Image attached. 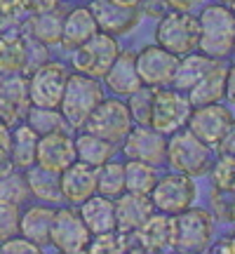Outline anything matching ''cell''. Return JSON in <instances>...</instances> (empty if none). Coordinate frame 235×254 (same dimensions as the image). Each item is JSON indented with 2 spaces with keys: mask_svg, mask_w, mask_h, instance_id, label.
<instances>
[{
  "mask_svg": "<svg viewBox=\"0 0 235 254\" xmlns=\"http://www.w3.org/2000/svg\"><path fill=\"white\" fill-rule=\"evenodd\" d=\"M55 207L52 205H33L19 217V233L28 238L38 247L50 245V228H52Z\"/></svg>",
  "mask_w": 235,
  "mask_h": 254,
  "instance_id": "d4e9b609",
  "label": "cell"
},
{
  "mask_svg": "<svg viewBox=\"0 0 235 254\" xmlns=\"http://www.w3.org/2000/svg\"><path fill=\"white\" fill-rule=\"evenodd\" d=\"M73 66L75 71L85 73V75H92V78H104V73L109 71V66L116 62L118 52V40L116 36H109L104 31H97L90 40H85L80 47L73 50Z\"/></svg>",
  "mask_w": 235,
  "mask_h": 254,
  "instance_id": "30bf717a",
  "label": "cell"
},
{
  "mask_svg": "<svg viewBox=\"0 0 235 254\" xmlns=\"http://www.w3.org/2000/svg\"><path fill=\"white\" fill-rule=\"evenodd\" d=\"M214 238V217L207 209L190 205L174 214V243L172 250L179 252H205Z\"/></svg>",
  "mask_w": 235,
  "mask_h": 254,
  "instance_id": "5b68a950",
  "label": "cell"
},
{
  "mask_svg": "<svg viewBox=\"0 0 235 254\" xmlns=\"http://www.w3.org/2000/svg\"><path fill=\"white\" fill-rule=\"evenodd\" d=\"M153 87H146L141 85L136 92L129 94L127 99V109H129V116L134 120V125H151V111H153Z\"/></svg>",
  "mask_w": 235,
  "mask_h": 254,
  "instance_id": "d590c367",
  "label": "cell"
},
{
  "mask_svg": "<svg viewBox=\"0 0 235 254\" xmlns=\"http://www.w3.org/2000/svg\"><path fill=\"white\" fill-rule=\"evenodd\" d=\"M97 193L106 198H118L120 193H125V163L111 158L97 167Z\"/></svg>",
  "mask_w": 235,
  "mask_h": 254,
  "instance_id": "836d02e7",
  "label": "cell"
},
{
  "mask_svg": "<svg viewBox=\"0 0 235 254\" xmlns=\"http://www.w3.org/2000/svg\"><path fill=\"white\" fill-rule=\"evenodd\" d=\"M209 177H212V189L219 193H228L235 184V155L221 153L214 165H209Z\"/></svg>",
  "mask_w": 235,
  "mask_h": 254,
  "instance_id": "8d00e7d4",
  "label": "cell"
},
{
  "mask_svg": "<svg viewBox=\"0 0 235 254\" xmlns=\"http://www.w3.org/2000/svg\"><path fill=\"white\" fill-rule=\"evenodd\" d=\"M170 9H190L193 5H198V0H167Z\"/></svg>",
  "mask_w": 235,
  "mask_h": 254,
  "instance_id": "7dc6e473",
  "label": "cell"
},
{
  "mask_svg": "<svg viewBox=\"0 0 235 254\" xmlns=\"http://www.w3.org/2000/svg\"><path fill=\"white\" fill-rule=\"evenodd\" d=\"M195 195H198V186L193 182V177L183 172H174V170L165 177H158L155 186L148 193L155 212H165L172 217L188 209Z\"/></svg>",
  "mask_w": 235,
  "mask_h": 254,
  "instance_id": "52a82bcc",
  "label": "cell"
},
{
  "mask_svg": "<svg viewBox=\"0 0 235 254\" xmlns=\"http://www.w3.org/2000/svg\"><path fill=\"white\" fill-rule=\"evenodd\" d=\"M26 71V36L19 31H0V73Z\"/></svg>",
  "mask_w": 235,
  "mask_h": 254,
  "instance_id": "f1b7e54d",
  "label": "cell"
},
{
  "mask_svg": "<svg viewBox=\"0 0 235 254\" xmlns=\"http://www.w3.org/2000/svg\"><path fill=\"white\" fill-rule=\"evenodd\" d=\"M104 85L109 87L116 97H129L132 92L141 87L136 64L132 52H118L116 62L109 66V71L104 73Z\"/></svg>",
  "mask_w": 235,
  "mask_h": 254,
  "instance_id": "603a6c76",
  "label": "cell"
},
{
  "mask_svg": "<svg viewBox=\"0 0 235 254\" xmlns=\"http://www.w3.org/2000/svg\"><path fill=\"white\" fill-rule=\"evenodd\" d=\"M19 217H21V209L17 202L0 200V243L19 233Z\"/></svg>",
  "mask_w": 235,
  "mask_h": 254,
  "instance_id": "f35d334b",
  "label": "cell"
},
{
  "mask_svg": "<svg viewBox=\"0 0 235 254\" xmlns=\"http://www.w3.org/2000/svg\"><path fill=\"white\" fill-rule=\"evenodd\" d=\"M9 136H12V127L5 120H0V158L9 155Z\"/></svg>",
  "mask_w": 235,
  "mask_h": 254,
  "instance_id": "7bdbcfd3",
  "label": "cell"
},
{
  "mask_svg": "<svg viewBox=\"0 0 235 254\" xmlns=\"http://www.w3.org/2000/svg\"><path fill=\"white\" fill-rule=\"evenodd\" d=\"M132 125H134V120L129 116L127 101L118 99V97H111V99L104 97L97 104V109L90 113V118L85 120L82 129L101 136V139H106L113 146H118V144H122V139L132 129Z\"/></svg>",
  "mask_w": 235,
  "mask_h": 254,
  "instance_id": "8992f818",
  "label": "cell"
},
{
  "mask_svg": "<svg viewBox=\"0 0 235 254\" xmlns=\"http://www.w3.org/2000/svg\"><path fill=\"white\" fill-rule=\"evenodd\" d=\"M113 202H116V228L122 233H134L136 228L155 212L153 202L146 193L125 190L118 198H113Z\"/></svg>",
  "mask_w": 235,
  "mask_h": 254,
  "instance_id": "d6986e66",
  "label": "cell"
},
{
  "mask_svg": "<svg viewBox=\"0 0 235 254\" xmlns=\"http://www.w3.org/2000/svg\"><path fill=\"white\" fill-rule=\"evenodd\" d=\"M165 148H167L165 134H160L151 125H132V129L122 139V153L129 160L160 165L165 163Z\"/></svg>",
  "mask_w": 235,
  "mask_h": 254,
  "instance_id": "9a60e30c",
  "label": "cell"
},
{
  "mask_svg": "<svg viewBox=\"0 0 235 254\" xmlns=\"http://www.w3.org/2000/svg\"><path fill=\"white\" fill-rule=\"evenodd\" d=\"M85 2H92V0H85Z\"/></svg>",
  "mask_w": 235,
  "mask_h": 254,
  "instance_id": "db71d44e",
  "label": "cell"
},
{
  "mask_svg": "<svg viewBox=\"0 0 235 254\" xmlns=\"http://www.w3.org/2000/svg\"><path fill=\"white\" fill-rule=\"evenodd\" d=\"M219 2H226V5H228V2H231V0H219Z\"/></svg>",
  "mask_w": 235,
  "mask_h": 254,
  "instance_id": "f5cc1de1",
  "label": "cell"
},
{
  "mask_svg": "<svg viewBox=\"0 0 235 254\" xmlns=\"http://www.w3.org/2000/svg\"><path fill=\"white\" fill-rule=\"evenodd\" d=\"M28 12V0H0V17L12 19Z\"/></svg>",
  "mask_w": 235,
  "mask_h": 254,
  "instance_id": "b9f144b4",
  "label": "cell"
},
{
  "mask_svg": "<svg viewBox=\"0 0 235 254\" xmlns=\"http://www.w3.org/2000/svg\"><path fill=\"white\" fill-rule=\"evenodd\" d=\"M113 2H118V5H125V7H136V2H139V0H113Z\"/></svg>",
  "mask_w": 235,
  "mask_h": 254,
  "instance_id": "681fc988",
  "label": "cell"
},
{
  "mask_svg": "<svg viewBox=\"0 0 235 254\" xmlns=\"http://www.w3.org/2000/svg\"><path fill=\"white\" fill-rule=\"evenodd\" d=\"M28 198V184L24 170H19L17 165L7 158H0V200H9L21 205Z\"/></svg>",
  "mask_w": 235,
  "mask_h": 254,
  "instance_id": "1f68e13d",
  "label": "cell"
},
{
  "mask_svg": "<svg viewBox=\"0 0 235 254\" xmlns=\"http://www.w3.org/2000/svg\"><path fill=\"white\" fill-rule=\"evenodd\" d=\"M63 14L59 7L43 9V12H33L28 19V36L40 40L43 45H57L61 40V26H63Z\"/></svg>",
  "mask_w": 235,
  "mask_h": 254,
  "instance_id": "83f0119b",
  "label": "cell"
},
{
  "mask_svg": "<svg viewBox=\"0 0 235 254\" xmlns=\"http://www.w3.org/2000/svg\"><path fill=\"white\" fill-rule=\"evenodd\" d=\"M226 219H228V221H233V224H235V200H233V198L228 200V209H226Z\"/></svg>",
  "mask_w": 235,
  "mask_h": 254,
  "instance_id": "c3c4849f",
  "label": "cell"
},
{
  "mask_svg": "<svg viewBox=\"0 0 235 254\" xmlns=\"http://www.w3.org/2000/svg\"><path fill=\"white\" fill-rule=\"evenodd\" d=\"M190 101L179 90L158 87L153 94V111H151V127L160 134L170 136L172 132L186 127V120L190 116Z\"/></svg>",
  "mask_w": 235,
  "mask_h": 254,
  "instance_id": "9c48e42d",
  "label": "cell"
},
{
  "mask_svg": "<svg viewBox=\"0 0 235 254\" xmlns=\"http://www.w3.org/2000/svg\"><path fill=\"white\" fill-rule=\"evenodd\" d=\"M26 174V184H28V195L38 198L45 205H57L61 202V190H59V174L43 170L38 165H31L24 170Z\"/></svg>",
  "mask_w": 235,
  "mask_h": 254,
  "instance_id": "f546056e",
  "label": "cell"
},
{
  "mask_svg": "<svg viewBox=\"0 0 235 254\" xmlns=\"http://www.w3.org/2000/svg\"><path fill=\"white\" fill-rule=\"evenodd\" d=\"M186 97H188L190 106H205V104L224 101V97H226V66L219 64L217 59L214 66L186 92Z\"/></svg>",
  "mask_w": 235,
  "mask_h": 254,
  "instance_id": "cb8c5ba5",
  "label": "cell"
},
{
  "mask_svg": "<svg viewBox=\"0 0 235 254\" xmlns=\"http://www.w3.org/2000/svg\"><path fill=\"white\" fill-rule=\"evenodd\" d=\"M228 195H231V198H233V200H235V184H233V189L228 190Z\"/></svg>",
  "mask_w": 235,
  "mask_h": 254,
  "instance_id": "f907efd6",
  "label": "cell"
},
{
  "mask_svg": "<svg viewBox=\"0 0 235 254\" xmlns=\"http://www.w3.org/2000/svg\"><path fill=\"white\" fill-rule=\"evenodd\" d=\"M214 250H219V252H235V236H224L214 245Z\"/></svg>",
  "mask_w": 235,
  "mask_h": 254,
  "instance_id": "bcb514c9",
  "label": "cell"
},
{
  "mask_svg": "<svg viewBox=\"0 0 235 254\" xmlns=\"http://www.w3.org/2000/svg\"><path fill=\"white\" fill-rule=\"evenodd\" d=\"M132 236H134V240L139 243V247L146 250V252H165V250H172L174 217L172 214H165V212H158V214L153 212Z\"/></svg>",
  "mask_w": 235,
  "mask_h": 254,
  "instance_id": "ffe728a7",
  "label": "cell"
},
{
  "mask_svg": "<svg viewBox=\"0 0 235 254\" xmlns=\"http://www.w3.org/2000/svg\"><path fill=\"white\" fill-rule=\"evenodd\" d=\"M59 190L63 202L78 207L80 202L97 193V170L75 160L63 172H59Z\"/></svg>",
  "mask_w": 235,
  "mask_h": 254,
  "instance_id": "ac0fdd59",
  "label": "cell"
},
{
  "mask_svg": "<svg viewBox=\"0 0 235 254\" xmlns=\"http://www.w3.org/2000/svg\"><path fill=\"white\" fill-rule=\"evenodd\" d=\"M66 78L68 71L66 66L59 62H43L38 68L31 71V78L26 80L28 85V101L33 106H50V109H59L63 87H66Z\"/></svg>",
  "mask_w": 235,
  "mask_h": 254,
  "instance_id": "8fae6325",
  "label": "cell"
},
{
  "mask_svg": "<svg viewBox=\"0 0 235 254\" xmlns=\"http://www.w3.org/2000/svg\"><path fill=\"white\" fill-rule=\"evenodd\" d=\"M87 5L92 9L94 21H97V28L109 36H125L141 21V12L136 7H125L113 0H92Z\"/></svg>",
  "mask_w": 235,
  "mask_h": 254,
  "instance_id": "2e32d148",
  "label": "cell"
},
{
  "mask_svg": "<svg viewBox=\"0 0 235 254\" xmlns=\"http://www.w3.org/2000/svg\"><path fill=\"white\" fill-rule=\"evenodd\" d=\"M228 7H231V9L235 12V0H231V2H228Z\"/></svg>",
  "mask_w": 235,
  "mask_h": 254,
  "instance_id": "816d5d0a",
  "label": "cell"
},
{
  "mask_svg": "<svg viewBox=\"0 0 235 254\" xmlns=\"http://www.w3.org/2000/svg\"><path fill=\"white\" fill-rule=\"evenodd\" d=\"M31 106L28 85L24 73H0V120L9 127L24 120V113Z\"/></svg>",
  "mask_w": 235,
  "mask_h": 254,
  "instance_id": "e0dca14e",
  "label": "cell"
},
{
  "mask_svg": "<svg viewBox=\"0 0 235 254\" xmlns=\"http://www.w3.org/2000/svg\"><path fill=\"white\" fill-rule=\"evenodd\" d=\"M101 99H104V85L99 82V78L75 71L68 73V78H66L59 111L71 129H82L85 120L90 118V113L97 109Z\"/></svg>",
  "mask_w": 235,
  "mask_h": 254,
  "instance_id": "7a4b0ae2",
  "label": "cell"
},
{
  "mask_svg": "<svg viewBox=\"0 0 235 254\" xmlns=\"http://www.w3.org/2000/svg\"><path fill=\"white\" fill-rule=\"evenodd\" d=\"M224 99H228V104L235 106V64L226 68V97Z\"/></svg>",
  "mask_w": 235,
  "mask_h": 254,
  "instance_id": "ee69618b",
  "label": "cell"
},
{
  "mask_svg": "<svg viewBox=\"0 0 235 254\" xmlns=\"http://www.w3.org/2000/svg\"><path fill=\"white\" fill-rule=\"evenodd\" d=\"M73 141H75V160L90 165L94 170L99 165H104L106 160H111L113 153H116V146L111 141L92 134V132H85V129H80V134L75 136Z\"/></svg>",
  "mask_w": 235,
  "mask_h": 254,
  "instance_id": "4dcf8cb0",
  "label": "cell"
},
{
  "mask_svg": "<svg viewBox=\"0 0 235 254\" xmlns=\"http://www.w3.org/2000/svg\"><path fill=\"white\" fill-rule=\"evenodd\" d=\"M200 26L198 17H193L188 9H167L163 17H158L155 26V43L167 52L183 57L198 50Z\"/></svg>",
  "mask_w": 235,
  "mask_h": 254,
  "instance_id": "277c9868",
  "label": "cell"
},
{
  "mask_svg": "<svg viewBox=\"0 0 235 254\" xmlns=\"http://www.w3.org/2000/svg\"><path fill=\"white\" fill-rule=\"evenodd\" d=\"M158 170L155 165L144 163V160H129L127 158L125 163V190H132V193H151V189L158 182Z\"/></svg>",
  "mask_w": 235,
  "mask_h": 254,
  "instance_id": "d6a6232c",
  "label": "cell"
},
{
  "mask_svg": "<svg viewBox=\"0 0 235 254\" xmlns=\"http://www.w3.org/2000/svg\"><path fill=\"white\" fill-rule=\"evenodd\" d=\"M132 243V233H122V231H109L101 236H92L87 250L90 252H122Z\"/></svg>",
  "mask_w": 235,
  "mask_h": 254,
  "instance_id": "74e56055",
  "label": "cell"
},
{
  "mask_svg": "<svg viewBox=\"0 0 235 254\" xmlns=\"http://www.w3.org/2000/svg\"><path fill=\"white\" fill-rule=\"evenodd\" d=\"M198 50L212 59L233 55L235 47V12L226 2H212L198 14Z\"/></svg>",
  "mask_w": 235,
  "mask_h": 254,
  "instance_id": "6da1fadb",
  "label": "cell"
},
{
  "mask_svg": "<svg viewBox=\"0 0 235 254\" xmlns=\"http://www.w3.org/2000/svg\"><path fill=\"white\" fill-rule=\"evenodd\" d=\"M233 52H235V47H233Z\"/></svg>",
  "mask_w": 235,
  "mask_h": 254,
  "instance_id": "11a10c76",
  "label": "cell"
},
{
  "mask_svg": "<svg viewBox=\"0 0 235 254\" xmlns=\"http://www.w3.org/2000/svg\"><path fill=\"white\" fill-rule=\"evenodd\" d=\"M78 212H80L82 221H85V226L92 236L116 231V202H113V198L94 193L85 202L78 205Z\"/></svg>",
  "mask_w": 235,
  "mask_h": 254,
  "instance_id": "7402d4cb",
  "label": "cell"
},
{
  "mask_svg": "<svg viewBox=\"0 0 235 254\" xmlns=\"http://www.w3.org/2000/svg\"><path fill=\"white\" fill-rule=\"evenodd\" d=\"M134 64H136V73H139L141 85L158 90V87H170L172 85L179 57L167 52L158 43H153V45L141 47V52H136Z\"/></svg>",
  "mask_w": 235,
  "mask_h": 254,
  "instance_id": "7c38bea8",
  "label": "cell"
},
{
  "mask_svg": "<svg viewBox=\"0 0 235 254\" xmlns=\"http://www.w3.org/2000/svg\"><path fill=\"white\" fill-rule=\"evenodd\" d=\"M92 240V233L87 231L80 212L75 205L55 209L52 228H50V245L63 254L85 252Z\"/></svg>",
  "mask_w": 235,
  "mask_h": 254,
  "instance_id": "ba28073f",
  "label": "cell"
},
{
  "mask_svg": "<svg viewBox=\"0 0 235 254\" xmlns=\"http://www.w3.org/2000/svg\"><path fill=\"white\" fill-rule=\"evenodd\" d=\"M136 9H139L141 14H146V17L158 19L170 9V5H167V0H139V2H136Z\"/></svg>",
  "mask_w": 235,
  "mask_h": 254,
  "instance_id": "60d3db41",
  "label": "cell"
},
{
  "mask_svg": "<svg viewBox=\"0 0 235 254\" xmlns=\"http://www.w3.org/2000/svg\"><path fill=\"white\" fill-rule=\"evenodd\" d=\"M97 21L92 17L90 5H78L73 7L68 14H63V26H61V40L59 45L63 50H75L80 47L85 40H90L94 33H97Z\"/></svg>",
  "mask_w": 235,
  "mask_h": 254,
  "instance_id": "44dd1931",
  "label": "cell"
},
{
  "mask_svg": "<svg viewBox=\"0 0 235 254\" xmlns=\"http://www.w3.org/2000/svg\"><path fill=\"white\" fill-rule=\"evenodd\" d=\"M233 120L235 118L231 113V109H226L221 101H217V104L193 106L188 120H186V127L198 139H202L205 144L217 146L224 139V134L228 132V127L233 125Z\"/></svg>",
  "mask_w": 235,
  "mask_h": 254,
  "instance_id": "4fadbf2b",
  "label": "cell"
},
{
  "mask_svg": "<svg viewBox=\"0 0 235 254\" xmlns=\"http://www.w3.org/2000/svg\"><path fill=\"white\" fill-rule=\"evenodd\" d=\"M0 252L2 254H38V252H43V247H38L36 243H31L28 238L17 233V236H12L0 243Z\"/></svg>",
  "mask_w": 235,
  "mask_h": 254,
  "instance_id": "ab89813d",
  "label": "cell"
},
{
  "mask_svg": "<svg viewBox=\"0 0 235 254\" xmlns=\"http://www.w3.org/2000/svg\"><path fill=\"white\" fill-rule=\"evenodd\" d=\"M165 160L170 163L174 172H183L188 177H202V174H207L214 158H212V146L198 139L188 127H181L167 139Z\"/></svg>",
  "mask_w": 235,
  "mask_h": 254,
  "instance_id": "3957f363",
  "label": "cell"
},
{
  "mask_svg": "<svg viewBox=\"0 0 235 254\" xmlns=\"http://www.w3.org/2000/svg\"><path fill=\"white\" fill-rule=\"evenodd\" d=\"M38 132L21 120L12 125V136H9V160L17 165L19 170H26L36 165V148H38Z\"/></svg>",
  "mask_w": 235,
  "mask_h": 254,
  "instance_id": "4316f807",
  "label": "cell"
},
{
  "mask_svg": "<svg viewBox=\"0 0 235 254\" xmlns=\"http://www.w3.org/2000/svg\"><path fill=\"white\" fill-rule=\"evenodd\" d=\"M214 62H217V59L207 57L205 52H200V50L198 52L193 50L188 55L179 57V64H176V71H174V78H172V87L186 94V92L214 66Z\"/></svg>",
  "mask_w": 235,
  "mask_h": 254,
  "instance_id": "484cf974",
  "label": "cell"
},
{
  "mask_svg": "<svg viewBox=\"0 0 235 254\" xmlns=\"http://www.w3.org/2000/svg\"><path fill=\"white\" fill-rule=\"evenodd\" d=\"M59 7V0H28V9L31 12H43V9Z\"/></svg>",
  "mask_w": 235,
  "mask_h": 254,
  "instance_id": "f6af8a7d",
  "label": "cell"
},
{
  "mask_svg": "<svg viewBox=\"0 0 235 254\" xmlns=\"http://www.w3.org/2000/svg\"><path fill=\"white\" fill-rule=\"evenodd\" d=\"M71 163H75V141L66 134V129L47 132L38 136L36 165L50 172H63Z\"/></svg>",
  "mask_w": 235,
  "mask_h": 254,
  "instance_id": "5bb4252c",
  "label": "cell"
},
{
  "mask_svg": "<svg viewBox=\"0 0 235 254\" xmlns=\"http://www.w3.org/2000/svg\"><path fill=\"white\" fill-rule=\"evenodd\" d=\"M24 123H26L33 132L38 134H47V132H57V129H66V120H63L61 111L50 109V106H28L24 113Z\"/></svg>",
  "mask_w": 235,
  "mask_h": 254,
  "instance_id": "e575fe53",
  "label": "cell"
}]
</instances>
